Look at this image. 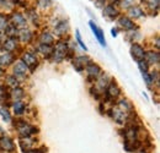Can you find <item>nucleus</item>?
Returning <instances> with one entry per match:
<instances>
[{
	"label": "nucleus",
	"mask_w": 160,
	"mask_h": 153,
	"mask_svg": "<svg viewBox=\"0 0 160 153\" xmlns=\"http://www.w3.org/2000/svg\"><path fill=\"white\" fill-rule=\"evenodd\" d=\"M69 50H70V48H69L68 43L64 39H60L57 42L56 47H53V52H52V55L49 59L54 63H62L64 59H67Z\"/></svg>",
	"instance_id": "f257e3e1"
},
{
	"label": "nucleus",
	"mask_w": 160,
	"mask_h": 153,
	"mask_svg": "<svg viewBox=\"0 0 160 153\" xmlns=\"http://www.w3.org/2000/svg\"><path fill=\"white\" fill-rule=\"evenodd\" d=\"M15 128L18 129V132L21 137H31L33 134L38 132V128L30 125L28 123H26L22 119H19L18 123H15Z\"/></svg>",
	"instance_id": "f03ea898"
},
{
	"label": "nucleus",
	"mask_w": 160,
	"mask_h": 153,
	"mask_svg": "<svg viewBox=\"0 0 160 153\" xmlns=\"http://www.w3.org/2000/svg\"><path fill=\"white\" fill-rule=\"evenodd\" d=\"M21 61L27 66V69L30 71H35L40 64V60H38L37 55L32 52H25L21 57Z\"/></svg>",
	"instance_id": "7ed1b4c3"
},
{
	"label": "nucleus",
	"mask_w": 160,
	"mask_h": 153,
	"mask_svg": "<svg viewBox=\"0 0 160 153\" xmlns=\"http://www.w3.org/2000/svg\"><path fill=\"white\" fill-rule=\"evenodd\" d=\"M103 96L106 98V100H111V102H115L116 99H118V97L121 96V88L118 87V85L115 82V81H110L108 86L106 87L105 92H103Z\"/></svg>",
	"instance_id": "20e7f679"
},
{
	"label": "nucleus",
	"mask_w": 160,
	"mask_h": 153,
	"mask_svg": "<svg viewBox=\"0 0 160 153\" xmlns=\"http://www.w3.org/2000/svg\"><path fill=\"white\" fill-rule=\"evenodd\" d=\"M107 114L111 116V119H113V120H115L116 123H118V124H126V123H128V120H129V115L126 114L124 112H122L117 105L110 108L108 112H107Z\"/></svg>",
	"instance_id": "39448f33"
},
{
	"label": "nucleus",
	"mask_w": 160,
	"mask_h": 153,
	"mask_svg": "<svg viewBox=\"0 0 160 153\" xmlns=\"http://www.w3.org/2000/svg\"><path fill=\"white\" fill-rule=\"evenodd\" d=\"M117 25L122 31L124 32H129L133 30H137V25L132 19H129L127 15H120L117 17Z\"/></svg>",
	"instance_id": "423d86ee"
},
{
	"label": "nucleus",
	"mask_w": 160,
	"mask_h": 153,
	"mask_svg": "<svg viewBox=\"0 0 160 153\" xmlns=\"http://www.w3.org/2000/svg\"><path fill=\"white\" fill-rule=\"evenodd\" d=\"M9 21H10V23L11 25H14L15 27H18V28H23V27H26V25H27V19H26V16L20 12V11H12L10 15H9Z\"/></svg>",
	"instance_id": "0eeeda50"
},
{
	"label": "nucleus",
	"mask_w": 160,
	"mask_h": 153,
	"mask_svg": "<svg viewBox=\"0 0 160 153\" xmlns=\"http://www.w3.org/2000/svg\"><path fill=\"white\" fill-rule=\"evenodd\" d=\"M84 70L86 71L88 80H89V81H91V82H95V81H96V78L102 74L100 66H99L98 64L92 63V61H90V63L84 67Z\"/></svg>",
	"instance_id": "6e6552de"
},
{
	"label": "nucleus",
	"mask_w": 160,
	"mask_h": 153,
	"mask_svg": "<svg viewBox=\"0 0 160 153\" xmlns=\"http://www.w3.org/2000/svg\"><path fill=\"white\" fill-rule=\"evenodd\" d=\"M102 15L105 17H107L111 21H115L117 20V17L121 15V10L118 6L116 5H112V4H106L105 7L102 9Z\"/></svg>",
	"instance_id": "1a4fd4ad"
},
{
	"label": "nucleus",
	"mask_w": 160,
	"mask_h": 153,
	"mask_svg": "<svg viewBox=\"0 0 160 153\" xmlns=\"http://www.w3.org/2000/svg\"><path fill=\"white\" fill-rule=\"evenodd\" d=\"M69 28H70L69 22H68V20H65V19L57 20V22H56L54 26H53V31H54V33H56L58 37H64L65 35H68Z\"/></svg>",
	"instance_id": "9d476101"
},
{
	"label": "nucleus",
	"mask_w": 160,
	"mask_h": 153,
	"mask_svg": "<svg viewBox=\"0 0 160 153\" xmlns=\"http://www.w3.org/2000/svg\"><path fill=\"white\" fill-rule=\"evenodd\" d=\"M140 5H143L145 7L144 11L149 12L152 16H155L159 12L160 0H140Z\"/></svg>",
	"instance_id": "9b49d317"
},
{
	"label": "nucleus",
	"mask_w": 160,
	"mask_h": 153,
	"mask_svg": "<svg viewBox=\"0 0 160 153\" xmlns=\"http://www.w3.org/2000/svg\"><path fill=\"white\" fill-rule=\"evenodd\" d=\"M127 12H128L127 16H128L129 19H132L133 21H134V20H139L145 16V11H144V9L142 7V5H133V4H131V5L127 7Z\"/></svg>",
	"instance_id": "f8f14e48"
},
{
	"label": "nucleus",
	"mask_w": 160,
	"mask_h": 153,
	"mask_svg": "<svg viewBox=\"0 0 160 153\" xmlns=\"http://www.w3.org/2000/svg\"><path fill=\"white\" fill-rule=\"evenodd\" d=\"M0 42H1V49L9 53H12L14 50H16L18 44H19L18 37H6V39L0 40Z\"/></svg>",
	"instance_id": "ddd939ff"
},
{
	"label": "nucleus",
	"mask_w": 160,
	"mask_h": 153,
	"mask_svg": "<svg viewBox=\"0 0 160 153\" xmlns=\"http://www.w3.org/2000/svg\"><path fill=\"white\" fill-rule=\"evenodd\" d=\"M145 49L144 47L139 44V43H133L131 45V55L133 57V59L136 61H139V60H143L144 59V55H145Z\"/></svg>",
	"instance_id": "4468645a"
},
{
	"label": "nucleus",
	"mask_w": 160,
	"mask_h": 153,
	"mask_svg": "<svg viewBox=\"0 0 160 153\" xmlns=\"http://www.w3.org/2000/svg\"><path fill=\"white\" fill-rule=\"evenodd\" d=\"M89 26H90V28H91V31H92L94 36H95L96 39L99 40V43H100L102 47H105V45H106V39H105L103 31L101 30L100 27H99L94 21H90V22H89Z\"/></svg>",
	"instance_id": "2eb2a0df"
},
{
	"label": "nucleus",
	"mask_w": 160,
	"mask_h": 153,
	"mask_svg": "<svg viewBox=\"0 0 160 153\" xmlns=\"http://www.w3.org/2000/svg\"><path fill=\"white\" fill-rule=\"evenodd\" d=\"M26 19L27 21H31L35 26H38L41 22V16L38 14V11L36 10V6L33 7H27L26 9Z\"/></svg>",
	"instance_id": "dca6fc26"
},
{
	"label": "nucleus",
	"mask_w": 160,
	"mask_h": 153,
	"mask_svg": "<svg viewBox=\"0 0 160 153\" xmlns=\"http://www.w3.org/2000/svg\"><path fill=\"white\" fill-rule=\"evenodd\" d=\"M90 63V58L89 57H85V55H80L78 58H74L73 59V66L77 71H84V67Z\"/></svg>",
	"instance_id": "f3484780"
},
{
	"label": "nucleus",
	"mask_w": 160,
	"mask_h": 153,
	"mask_svg": "<svg viewBox=\"0 0 160 153\" xmlns=\"http://www.w3.org/2000/svg\"><path fill=\"white\" fill-rule=\"evenodd\" d=\"M33 39V32L26 27L20 28L19 33H18V40L22 42V43H30Z\"/></svg>",
	"instance_id": "a211bd4d"
},
{
	"label": "nucleus",
	"mask_w": 160,
	"mask_h": 153,
	"mask_svg": "<svg viewBox=\"0 0 160 153\" xmlns=\"http://www.w3.org/2000/svg\"><path fill=\"white\" fill-rule=\"evenodd\" d=\"M118 108H120L122 112H124L126 114L131 115L134 113V109H133V105L132 103L127 99V98H122L120 100H117V104H116Z\"/></svg>",
	"instance_id": "6ab92c4d"
},
{
	"label": "nucleus",
	"mask_w": 160,
	"mask_h": 153,
	"mask_svg": "<svg viewBox=\"0 0 160 153\" xmlns=\"http://www.w3.org/2000/svg\"><path fill=\"white\" fill-rule=\"evenodd\" d=\"M27 66L22 63V61H18L14 64V67H12V75L16 77H23L27 75Z\"/></svg>",
	"instance_id": "aec40b11"
},
{
	"label": "nucleus",
	"mask_w": 160,
	"mask_h": 153,
	"mask_svg": "<svg viewBox=\"0 0 160 153\" xmlns=\"http://www.w3.org/2000/svg\"><path fill=\"white\" fill-rule=\"evenodd\" d=\"M159 52L158 50H149V52H145V55H144V60L147 61V64L150 66V65H157L159 64Z\"/></svg>",
	"instance_id": "412c9836"
},
{
	"label": "nucleus",
	"mask_w": 160,
	"mask_h": 153,
	"mask_svg": "<svg viewBox=\"0 0 160 153\" xmlns=\"http://www.w3.org/2000/svg\"><path fill=\"white\" fill-rule=\"evenodd\" d=\"M0 148L8 151V152H12L15 150V143L14 141L8 137V136H1L0 137Z\"/></svg>",
	"instance_id": "4be33fe9"
},
{
	"label": "nucleus",
	"mask_w": 160,
	"mask_h": 153,
	"mask_svg": "<svg viewBox=\"0 0 160 153\" xmlns=\"http://www.w3.org/2000/svg\"><path fill=\"white\" fill-rule=\"evenodd\" d=\"M14 61H15V55L12 53L5 52L4 54L0 55V66L1 67H8L9 65L14 64Z\"/></svg>",
	"instance_id": "5701e85b"
},
{
	"label": "nucleus",
	"mask_w": 160,
	"mask_h": 153,
	"mask_svg": "<svg viewBox=\"0 0 160 153\" xmlns=\"http://www.w3.org/2000/svg\"><path fill=\"white\" fill-rule=\"evenodd\" d=\"M38 42H40V44L52 45L56 40H54V36H53L51 32H48V31H43V32L40 35V37H38Z\"/></svg>",
	"instance_id": "b1692460"
},
{
	"label": "nucleus",
	"mask_w": 160,
	"mask_h": 153,
	"mask_svg": "<svg viewBox=\"0 0 160 153\" xmlns=\"http://www.w3.org/2000/svg\"><path fill=\"white\" fill-rule=\"evenodd\" d=\"M25 96V92L21 87H16V88H11L9 91V99H12L14 102L15 100H21L22 97Z\"/></svg>",
	"instance_id": "393cba45"
},
{
	"label": "nucleus",
	"mask_w": 160,
	"mask_h": 153,
	"mask_svg": "<svg viewBox=\"0 0 160 153\" xmlns=\"http://www.w3.org/2000/svg\"><path fill=\"white\" fill-rule=\"evenodd\" d=\"M37 52L40 53L42 57L49 59L51 55H52V52H53V47L52 45H47V44H40L37 47Z\"/></svg>",
	"instance_id": "a878e982"
},
{
	"label": "nucleus",
	"mask_w": 160,
	"mask_h": 153,
	"mask_svg": "<svg viewBox=\"0 0 160 153\" xmlns=\"http://www.w3.org/2000/svg\"><path fill=\"white\" fill-rule=\"evenodd\" d=\"M5 85H6V87H9L10 90H11V88L20 87L19 77L14 76V75H9V76H6V78H5Z\"/></svg>",
	"instance_id": "bb28decb"
},
{
	"label": "nucleus",
	"mask_w": 160,
	"mask_h": 153,
	"mask_svg": "<svg viewBox=\"0 0 160 153\" xmlns=\"http://www.w3.org/2000/svg\"><path fill=\"white\" fill-rule=\"evenodd\" d=\"M12 110L16 115H22L26 112V104L22 100H15L12 103Z\"/></svg>",
	"instance_id": "cd10ccee"
},
{
	"label": "nucleus",
	"mask_w": 160,
	"mask_h": 153,
	"mask_svg": "<svg viewBox=\"0 0 160 153\" xmlns=\"http://www.w3.org/2000/svg\"><path fill=\"white\" fill-rule=\"evenodd\" d=\"M35 140H32L31 137H21L20 138V146L21 148L25 151H27V150H31L32 147H33V145H35Z\"/></svg>",
	"instance_id": "c85d7f7f"
},
{
	"label": "nucleus",
	"mask_w": 160,
	"mask_h": 153,
	"mask_svg": "<svg viewBox=\"0 0 160 153\" xmlns=\"http://www.w3.org/2000/svg\"><path fill=\"white\" fill-rule=\"evenodd\" d=\"M53 4H54L53 0H37V1H36V6H37L40 10H42V11L51 9V7L53 6Z\"/></svg>",
	"instance_id": "c756f323"
},
{
	"label": "nucleus",
	"mask_w": 160,
	"mask_h": 153,
	"mask_svg": "<svg viewBox=\"0 0 160 153\" xmlns=\"http://www.w3.org/2000/svg\"><path fill=\"white\" fill-rule=\"evenodd\" d=\"M4 33L6 35V37H18V33H19V28H18V27H15L14 25L9 23V25H8V27L5 28Z\"/></svg>",
	"instance_id": "7c9ffc66"
},
{
	"label": "nucleus",
	"mask_w": 160,
	"mask_h": 153,
	"mask_svg": "<svg viewBox=\"0 0 160 153\" xmlns=\"http://www.w3.org/2000/svg\"><path fill=\"white\" fill-rule=\"evenodd\" d=\"M9 23H10V21H9V15L0 12V33H1V35L4 33V31H5V28L8 27Z\"/></svg>",
	"instance_id": "2f4dec72"
},
{
	"label": "nucleus",
	"mask_w": 160,
	"mask_h": 153,
	"mask_svg": "<svg viewBox=\"0 0 160 153\" xmlns=\"http://www.w3.org/2000/svg\"><path fill=\"white\" fill-rule=\"evenodd\" d=\"M0 116L2 118V120L5 123H11V114H10V112H9L8 108H5V107H1L0 108Z\"/></svg>",
	"instance_id": "473e14b6"
},
{
	"label": "nucleus",
	"mask_w": 160,
	"mask_h": 153,
	"mask_svg": "<svg viewBox=\"0 0 160 153\" xmlns=\"http://www.w3.org/2000/svg\"><path fill=\"white\" fill-rule=\"evenodd\" d=\"M142 75H143L144 82L147 83V86L152 87V86L154 85V80H153V76H152V74H149L148 71H145V72H142Z\"/></svg>",
	"instance_id": "72a5a7b5"
},
{
	"label": "nucleus",
	"mask_w": 160,
	"mask_h": 153,
	"mask_svg": "<svg viewBox=\"0 0 160 153\" xmlns=\"http://www.w3.org/2000/svg\"><path fill=\"white\" fill-rule=\"evenodd\" d=\"M8 2H10L12 6H18V7H27V2L26 0H6Z\"/></svg>",
	"instance_id": "f704fd0d"
},
{
	"label": "nucleus",
	"mask_w": 160,
	"mask_h": 153,
	"mask_svg": "<svg viewBox=\"0 0 160 153\" xmlns=\"http://www.w3.org/2000/svg\"><path fill=\"white\" fill-rule=\"evenodd\" d=\"M75 38H77V43L80 45V48L82 49V50H88V47L85 45V43L82 42V38H81V35H80L79 30H77V32H75Z\"/></svg>",
	"instance_id": "c9c22d12"
},
{
	"label": "nucleus",
	"mask_w": 160,
	"mask_h": 153,
	"mask_svg": "<svg viewBox=\"0 0 160 153\" xmlns=\"http://www.w3.org/2000/svg\"><path fill=\"white\" fill-rule=\"evenodd\" d=\"M137 64H138V67H139L140 72H145V71H148L149 70V65L147 64V61L143 59V60H139V61H137Z\"/></svg>",
	"instance_id": "e433bc0d"
},
{
	"label": "nucleus",
	"mask_w": 160,
	"mask_h": 153,
	"mask_svg": "<svg viewBox=\"0 0 160 153\" xmlns=\"http://www.w3.org/2000/svg\"><path fill=\"white\" fill-rule=\"evenodd\" d=\"M94 4H95L96 7H99V9L102 10L105 7V5L107 4V0H94Z\"/></svg>",
	"instance_id": "4c0bfd02"
},
{
	"label": "nucleus",
	"mask_w": 160,
	"mask_h": 153,
	"mask_svg": "<svg viewBox=\"0 0 160 153\" xmlns=\"http://www.w3.org/2000/svg\"><path fill=\"white\" fill-rule=\"evenodd\" d=\"M25 153H44V148L42 147V148H37V150H27Z\"/></svg>",
	"instance_id": "58836bf2"
},
{
	"label": "nucleus",
	"mask_w": 160,
	"mask_h": 153,
	"mask_svg": "<svg viewBox=\"0 0 160 153\" xmlns=\"http://www.w3.org/2000/svg\"><path fill=\"white\" fill-rule=\"evenodd\" d=\"M121 2V0H107V4H112V5H116L118 6Z\"/></svg>",
	"instance_id": "ea45409f"
},
{
	"label": "nucleus",
	"mask_w": 160,
	"mask_h": 153,
	"mask_svg": "<svg viewBox=\"0 0 160 153\" xmlns=\"http://www.w3.org/2000/svg\"><path fill=\"white\" fill-rule=\"evenodd\" d=\"M111 35H112L113 37H117V35H118V28H112V30H111Z\"/></svg>",
	"instance_id": "a19ab883"
},
{
	"label": "nucleus",
	"mask_w": 160,
	"mask_h": 153,
	"mask_svg": "<svg viewBox=\"0 0 160 153\" xmlns=\"http://www.w3.org/2000/svg\"><path fill=\"white\" fill-rule=\"evenodd\" d=\"M2 75H5V70H4V67L0 66V76H2Z\"/></svg>",
	"instance_id": "79ce46f5"
},
{
	"label": "nucleus",
	"mask_w": 160,
	"mask_h": 153,
	"mask_svg": "<svg viewBox=\"0 0 160 153\" xmlns=\"http://www.w3.org/2000/svg\"><path fill=\"white\" fill-rule=\"evenodd\" d=\"M4 2H5V0H0V6H1V5L4 4Z\"/></svg>",
	"instance_id": "37998d69"
},
{
	"label": "nucleus",
	"mask_w": 160,
	"mask_h": 153,
	"mask_svg": "<svg viewBox=\"0 0 160 153\" xmlns=\"http://www.w3.org/2000/svg\"><path fill=\"white\" fill-rule=\"evenodd\" d=\"M128 1H131V2H132V1H133V0H128Z\"/></svg>",
	"instance_id": "c03bdc74"
}]
</instances>
